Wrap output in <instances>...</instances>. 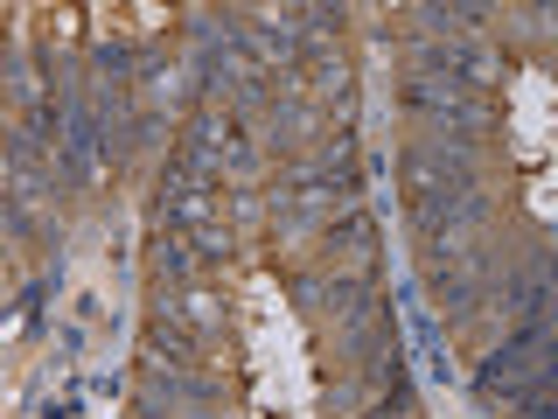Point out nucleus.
Listing matches in <instances>:
<instances>
[{"label": "nucleus", "mask_w": 558, "mask_h": 419, "mask_svg": "<svg viewBox=\"0 0 558 419\" xmlns=\"http://www.w3.org/2000/svg\"><path fill=\"white\" fill-rule=\"evenodd\" d=\"M461 189H482L475 154L447 147V140H412L405 147V196H412V210L440 203V196H461Z\"/></svg>", "instance_id": "obj_1"}, {"label": "nucleus", "mask_w": 558, "mask_h": 419, "mask_svg": "<svg viewBox=\"0 0 558 419\" xmlns=\"http://www.w3.org/2000/svg\"><path fill=\"white\" fill-rule=\"evenodd\" d=\"M140 398H147V419H182V412H223V384L196 378V371H147L140 378Z\"/></svg>", "instance_id": "obj_2"}, {"label": "nucleus", "mask_w": 558, "mask_h": 419, "mask_svg": "<svg viewBox=\"0 0 558 419\" xmlns=\"http://www.w3.org/2000/svg\"><path fill=\"white\" fill-rule=\"evenodd\" d=\"M314 308L336 314V328L371 322V314H377V287H371V273H328V279H322V301H314Z\"/></svg>", "instance_id": "obj_3"}, {"label": "nucleus", "mask_w": 558, "mask_h": 419, "mask_svg": "<svg viewBox=\"0 0 558 419\" xmlns=\"http://www.w3.org/2000/svg\"><path fill=\"white\" fill-rule=\"evenodd\" d=\"M328 259H342V266H371V259H377V224L363 217V210L328 217Z\"/></svg>", "instance_id": "obj_4"}, {"label": "nucleus", "mask_w": 558, "mask_h": 419, "mask_svg": "<svg viewBox=\"0 0 558 419\" xmlns=\"http://www.w3.org/2000/svg\"><path fill=\"white\" fill-rule=\"evenodd\" d=\"M147 349H154V357H174L168 371H189V363L203 357V336H189L174 314H154V322H147Z\"/></svg>", "instance_id": "obj_5"}, {"label": "nucleus", "mask_w": 558, "mask_h": 419, "mask_svg": "<svg viewBox=\"0 0 558 419\" xmlns=\"http://www.w3.org/2000/svg\"><path fill=\"white\" fill-rule=\"evenodd\" d=\"M92 70H98V84H126V77H140V49L105 35V43H92Z\"/></svg>", "instance_id": "obj_6"}, {"label": "nucleus", "mask_w": 558, "mask_h": 419, "mask_svg": "<svg viewBox=\"0 0 558 419\" xmlns=\"http://www.w3.org/2000/svg\"><path fill=\"white\" fill-rule=\"evenodd\" d=\"M154 273H161V287H182V279L196 273V244H189L182 231H168L161 244H154Z\"/></svg>", "instance_id": "obj_7"}, {"label": "nucleus", "mask_w": 558, "mask_h": 419, "mask_svg": "<svg viewBox=\"0 0 558 419\" xmlns=\"http://www.w3.org/2000/svg\"><path fill=\"white\" fill-rule=\"evenodd\" d=\"M363 419H418V412H412V398H384V406H371Z\"/></svg>", "instance_id": "obj_8"}]
</instances>
